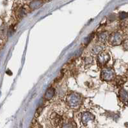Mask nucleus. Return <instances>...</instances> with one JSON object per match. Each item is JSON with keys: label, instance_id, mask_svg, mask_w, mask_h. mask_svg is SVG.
<instances>
[{"label": "nucleus", "instance_id": "obj_1", "mask_svg": "<svg viewBox=\"0 0 128 128\" xmlns=\"http://www.w3.org/2000/svg\"><path fill=\"white\" fill-rule=\"evenodd\" d=\"M91 120H92V115H89V114H88V115H84L83 118V124H86L88 122V121Z\"/></svg>", "mask_w": 128, "mask_h": 128}, {"label": "nucleus", "instance_id": "obj_2", "mask_svg": "<svg viewBox=\"0 0 128 128\" xmlns=\"http://www.w3.org/2000/svg\"><path fill=\"white\" fill-rule=\"evenodd\" d=\"M62 128H74L71 123H68V124L64 125Z\"/></svg>", "mask_w": 128, "mask_h": 128}]
</instances>
